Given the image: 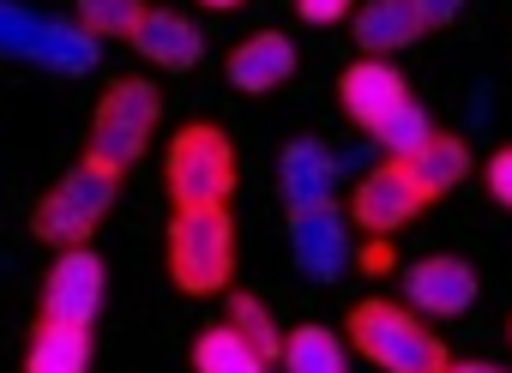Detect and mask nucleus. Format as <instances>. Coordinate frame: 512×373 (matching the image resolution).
<instances>
[{
  "mask_svg": "<svg viewBox=\"0 0 512 373\" xmlns=\"http://www.w3.org/2000/svg\"><path fill=\"white\" fill-rule=\"evenodd\" d=\"M344 331H350V349L368 355L380 373H446L452 367L446 337L422 313H410V307H398L386 295L356 301L350 319H344Z\"/></svg>",
  "mask_w": 512,
  "mask_h": 373,
  "instance_id": "nucleus-1",
  "label": "nucleus"
},
{
  "mask_svg": "<svg viewBox=\"0 0 512 373\" xmlns=\"http://www.w3.org/2000/svg\"><path fill=\"white\" fill-rule=\"evenodd\" d=\"M163 187L175 199V211H205V205H229L235 193V145L217 121H187L169 139L163 157Z\"/></svg>",
  "mask_w": 512,
  "mask_h": 373,
  "instance_id": "nucleus-2",
  "label": "nucleus"
},
{
  "mask_svg": "<svg viewBox=\"0 0 512 373\" xmlns=\"http://www.w3.org/2000/svg\"><path fill=\"white\" fill-rule=\"evenodd\" d=\"M235 277V223L229 205L169 217V283L181 295H223Z\"/></svg>",
  "mask_w": 512,
  "mask_h": 373,
  "instance_id": "nucleus-3",
  "label": "nucleus"
},
{
  "mask_svg": "<svg viewBox=\"0 0 512 373\" xmlns=\"http://www.w3.org/2000/svg\"><path fill=\"white\" fill-rule=\"evenodd\" d=\"M115 193H121V175H115L109 163H97V157H79V163L37 199L31 229H37L49 247H85V241L97 235V223L109 217Z\"/></svg>",
  "mask_w": 512,
  "mask_h": 373,
  "instance_id": "nucleus-4",
  "label": "nucleus"
},
{
  "mask_svg": "<svg viewBox=\"0 0 512 373\" xmlns=\"http://www.w3.org/2000/svg\"><path fill=\"white\" fill-rule=\"evenodd\" d=\"M0 55L31 61V67L61 73V79H79V73L97 67L103 43L91 31H79L73 19H49V13L19 7V0H0Z\"/></svg>",
  "mask_w": 512,
  "mask_h": 373,
  "instance_id": "nucleus-5",
  "label": "nucleus"
},
{
  "mask_svg": "<svg viewBox=\"0 0 512 373\" xmlns=\"http://www.w3.org/2000/svg\"><path fill=\"white\" fill-rule=\"evenodd\" d=\"M157 115H163V97H157L151 79H115V85L103 91L97 115H91V151H85V157H97V163H109L115 175H127V169L145 157V145H151V133H157Z\"/></svg>",
  "mask_w": 512,
  "mask_h": 373,
  "instance_id": "nucleus-6",
  "label": "nucleus"
},
{
  "mask_svg": "<svg viewBox=\"0 0 512 373\" xmlns=\"http://www.w3.org/2000/svg\"><path fill=\"white\" fill-rule=\"evenodd\" d=\"M103 289H109V271L91 247H61V259L49 265L43 277V319L49 325H79L91 331L97 313H103Z\"/></svg>",
  "mask_w": 512,
  "mask_h": 373,
  "instance_id": "nucleus-7",
  "label": "nucleus"
},
{
  "mask_svg": "<svg viewBox=\"0 0 512 373\" xmlns=\"http://www.w3.org/2000/svg\"><path fill=\"white\" fill-rule=\"evenodd\" d=\"M290 259L302 265V277L314 283H338L356 259V235H350V217L326 199V205H308V211H290Z\"/></svg>",
  "mask_w": 512,
  "mask_h": 373,
  "instance_id": "nucleus-8",
  "label": "nucleus"
},
{
  "mask_svg": "<svg viewBox=\"0 0 512 373\" xmlns=\"http://www.w3.org/2000/svg\"><path fill=\"white\" fill-rule=\"evenodd\" d=\"M476 289L482 283H476L470 259H458V253H428V259L404 265V301L422 319H458V313H470Z\"/></svg>",
  "mask_w": 512,
  "mask_h": 373,
  "instance_id": "nucleus-9",
  "label": "nucleus"
},
{
  "mask_svg": "<svg viewBox=\"0 0 512 373\" xmlns=\"http://www.w3.org/2000/svg\"><path fill=\"white\" fill-rule=\"evenodd\" d=\"M416 211H422V193L410 187L404 163H380L374 175H362V181H356V193H350V211H344V217H350L362 235H398Z\"/></svg>",
  "mask_w": 512,
  "mask_h": 373,
  "instance_id": "nucleus-10",
  "label": "nucleus"
},
{
  "mask_svg": "<svg viewBox=\"0 0 512 373\" xmlns=\"http://www.w3.org/2000/svg\"><path fill=\"white\" fill-rule=\"evenodd\" d=\"M223 73H229V85L241 97H266V91H278V85L296 79V43L284 31H253L247 43L229 49Z\"/></svg>",
  "mask_w": 512,
  "mask_h": 373,
  "instance_id": "nucleus-11",
  "label": "nucleus"
},
{
  "mask_svg": "<svg viewBox=\"0 0 512 373\" xmlns=\"http://www.w3.org/2000/svg\"><path fill=\"white\" fill-rule=\"evenodd\" d=\"M404 97H410L404 73H398L392 61H374V55H362V61L344 67V79H338V103H344V115H350L362 133H368L374 121H386Z\"/></svg>",
  "mask_w": 512,
  "mask_h": 373,
  "instance_id": "nucleus-12",
  "label": "nucleus"
},
{
  "mask_svg": "<svg viewBox=\"0 0 512 373\" xmlns=\"http://www.w3.org/2000/svg\"><path fill=\"white\" fill-rule=\"evenodd\" d=\"M278 193L290 211L326 205L338 193V157L326 151V139H290L278 151Z\"/></svg>",
  "mask_w": 512,
  "mask_h": 373,
  "instance_id": "nucleus-13",
  "label": "nucleus"
},
{
  "mask_svg": "<svg viewBox=\"0 0 512 373\" xmlns=\"http://www.w3.org/2000/svg\"><path fill=\"white\" fill-rule=\"evenodd\" d=\"M127 43H133L151 67H163V73H187V67H199V55H205L199 31H193L181 13H169V7H145Z\"/></svg>",
  "mask_w": 512,
  "mask_h": 373,
  "instance_id": "nucleus-14",
  "label": "nucleus"
},
{
  "mask_svg": "<svg viewBox=\"0 0 512 373\" xmlns=\"http://www.w3.org/2000/svg\"><path fill=\"white\" fill-rule=\"evenodd\" d=\"M350 37H356V49H362V55L392 61L398 49L422 43V19H416L410 0H362V7L350 13Z\"/></svg>",
  "mask_w": 512,
  "mask_h": 373,
  "instance_id": "nucleus-15",
  "label": "nucleus"
},
{
  "mask_svg": "<svg viewBox=\"0 0 512 373\" xmlns=\"http://www.w3.org/2000/svg\"><path fill=\"white\" fill-rule=\"evenodd\" d=\"M470 169H476V157H470V145H464L458 133H428V145L404 157V175H410V187L422 193V205L458 193V187L470 181Z\"/></svg>",
  "mask_w": 512,
  "mask_h": 373,
  "instance_id": "nucleus-16",
  "label": "nucleus"
},
{
  "mask_svg": "<svg viewBox=\"0 0 512 373\" xmlns=\"http://www.w3.org/2000/svg\"><path fill=\"white\" fill-rule=\"evenodd\" d=\"M278 361H284V373H350V349H344V337L332 331V325H296L290 337H284V349H278Z\"/></svg>",
  "mask_w": 512,
  "mask_h": 373,
  "instance_id": "nucleus-17",
  "label": "nucleus"
},
{
  "mask_svg": "<svg viewBox=\"0 0 512 373\" xmlns=\"http://www.w3.org/2000/svg\"><path fill=\"white\" fill-rule=\"evenodd\" d=\"M25 373H91V331L43 319L25 349Z\"/></svg>",
  "mask_w": 512,
  "mask_h": 373,
  "instance_id": "nucleus-18",
  "label": "nucleus"
},
{
  "mask_svg": "<svg viewBox=\"0 0 512 373\" xmlns=\"http://www.w3.org/2000/svg\"><path fill=\"white\" fill-rule=\"evenodd\" d=\"M272 361L260 349H247L229 325H205L193 337V373H266Z\"/></svg>",
  "mask_w": 512,
  "mask_h": 373,
  "instance_id": "nucleus-19",
  "label": "nucleus"
},
{
  "mask_svg": "<svg viewBox=\"0 0 512 373\" xmlns=\"http://www.w3.org/2000/svg\"><path fill=\"white\" fill-rule=\"evenodd\" d=\"M229 295V307H223V325L247 343V349H260L266 361H278V349H284V337H278V319H272V307L260 301V295H247V289H223Z\"/></svg>",
  "mask_w": 512,
  "mask_h": 373,
  "instance_id": "nucleus-20",
  "label": "nucleus"
},
{
  "mask_svg": "<svg viewBox=\"0 0 512 373\" xmlns=\"http://www.w3.org/2000/svg\"><path fill=\"white\" fill-rule=\"evenodd\" d=\"M428 133H434V115H428L416 97H404L386 121H374V127H368V139L386 151V163H404L410 151H422V145H428Z\"/></svg>",
  "mask_w": 512,
  "mask_h": 373,
  "instance_id": "nucleus-21",
  "label": "nucleus"
},
{
  "mask_svg": "<svg viewBox=\"0 0 512 373\" xmlns=\"http://www.w3.org/2000/svg\"><path fill=\"white\" fill-rule=\"evenodd\" d=\"M145 13V0H79V31H91L97 43L103 37H133Z\"/></svg>",
  "mask_w": 512,
  "mask_h": 373,
  "instance_id": "nucleus-22",
  "label": "nucleus"
},
{
  "mask_svg": "<svg viewBox=\"0 0 512 373\" xmlns=\"http://www.w3.org/2000/svg\"><path fill=\"white\" fill-rule=\"evenodd\" d=\"M296 13H302L308 25H338V19L356 13V0H296Z\"/></svg>",
  "mask_w": 512,
  "mask_h": 373,
  "instance_id": "nucleus-23",
  "label": "nucleus"
},
{
  "mask_svg": "<svg viewBox=\"0 0 512 373\" xmlns=\"http://www.w3.org/2000/svg\"><path fill=\"white\" fill-rule=\"evenodd\" d=\"M416 7V19H422V31H446L458 13H464V0H410Z\"/></svg>",
  "mask_w": 512,
  "mask_h": 373,
  "instance_id": "nucleus-24",
  "label": "nucleus"
},
{
  "mask_svg": "<svg viewBox=\"0 0 512 373\" xmlns=\"http://www.w3.org/2000/svg\"><path fill=\"white\" fill-rule=\"evenodd\" d=\"M488 193H494V199H500V205L512 211V145L488 157Z\"/></svg>",
  "mask_w": 512,
  "mask_h": 373,
  "instance_id": "nucleus-25",
  "label": "nucleus"
},
{
  "mask_svg": "<svg viewBox=\"0 0 512 373\" xmlns=\"http://www.w3.org/2000/svg\"><path fill=\"white\" fill-rule=\"evenodd\" d=\"M392 259H398V253H392V235H374V247H368L362 265H368V271H392Z\"/></svg>",
  "mask_w": 512,
  "mask_h": 373,
  "instance_id": "nucleus-26",
  "label": "nucleus"
},
{
  "mask_svg": "<svg viewBox=\"0 0 512 373\" xmlns=\"http://www.w3.org/2000/svg\"><path fill=\"white\" fill-rule=\"evenodd\" d=\"M446 373H512V367H494V361H452Z\"/></svg>",
  "mask_w": 512,
  "mask_h": 373,
  "instance_id": "nucleus-27",
  "label": "nucleus"
},
{
  "mask_svg": "<svg viewBox=\"0 0 512 373\" xmlns=\"http://www.w3.org/2000/svg\"><path fill=\"white\" fill-rule=\"evenodd\" d=\"M199 7H211V13H229V7H241V0H199Z\"/></svg>",
  "mask_w": 512,
  "mask_h": 373,
  "instance_id": "nucleus-28",
  "label": "nucleus"
},
{
  "mask_svg": "<svg viewBox=\"0 0 512 373\" xmlns=\"http://www.w3.org/2000/svg\"><path fill=\"white\" fill-rule=\"evenodd\" d=\"M506 337H512V319H506Z\"/></svg>",
  "mask_w": 512,
  "mask_h": 373,
  "instance_id": "nucleus-29",
  "label": "nucleus"
}]
</instances>
